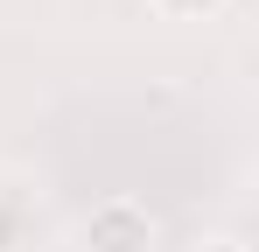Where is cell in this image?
<instances>
[{"label": "cell", "instance_id": "2", "mask_svg": "<svg viewBox=\"0 0 259 252\" xmlns=\"http://www.w3.org/2000/svg\"><path fill=\"white\" fill-rule=\"evenodd\" d=\"M154 14H168V21H203V14H217L224 0H147Z\"/></svg>", "mask_w": 259, "mask_h": 252}, {"label": "cell", "instance_id": "3", "mask_svg": "<svg viewBox=\"0 0 259 252\" xmlns=\"http://www.w3.org/2000/svg\"><path fill=\"white\" fill-rule=\"evenodd\" d=\"M189 252H245V245H238V238H196Z\"/></svg>", "mask_w": 259, "mask_h": 252}, {"label": "cell", "instance_id": "1", "mask_svg": "<svg viewBox=\"0 0 259 252\" xmlns=\"http://www.w3.org/2000/svg\"><path fill=\"white\" fill-rule=\"evenodd\" d=\"M84 245H91V252H154V217L133 203V196H112V203L91 210Z\"/></svg>", "mask_w": 259, "mask_h": 252}]
</instances>
